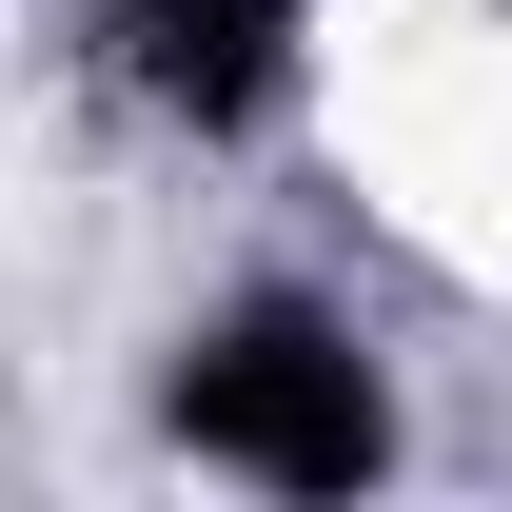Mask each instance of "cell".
<instances>
[{"mask_svg":"<svg viewBox=\"0 0 512 512\" xmlns=\"http://www.w3.org/2000/svg\"><path fill=\"white\" fill-rule=\"evenodd\" d=\"M178 434L217 453V473H256V493L335 512V493H375L394 414H375V355H355L316 296H237V316L178 355Z\"/></svg>","mask_w":512,"mask_h":512,"instance_id":"6da1fadb","label":"cell"},{"mask_svg":"<svg viewBox=\"0 0 512 512\" xmlns=\"http://www.w3.org/2000/svg\"><path fill=\"white\" fill-rule=\"evenodd\" d=\"M99 60H119V99L237 138L256 99L296 79V0H99Z\"/></svg>","mask_w":512,"mask_h":512,"instance_id":"7a4b0ae2","label":"cell"}]
</instances>
